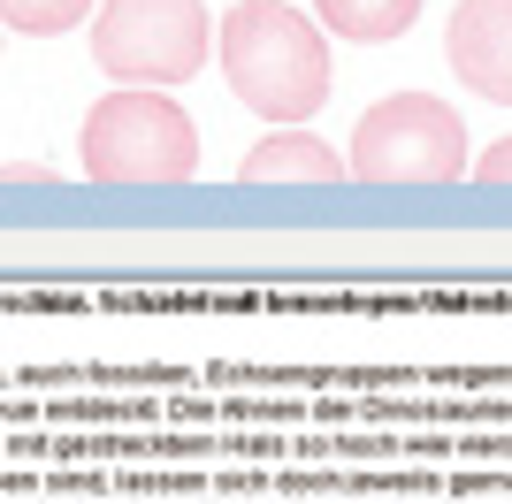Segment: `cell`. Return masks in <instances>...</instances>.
Instances as JSON below:
<instances>
[{"mask_svg": "<svg viewBox=\"0 0 512 504\" xmlns=\"http://www.w3.org/2000/svg\"><path fill=\"white\" fill-rule=\"evenodd\" d=\"M467 176H474L482 191H490V184H512V138H497L482 161H467Z\"/></svg>", "mask_w": 512, "mask_h": 504, "instance_id": "cell-9", "label": "cell"}, {"mask_svg": "<svg viewBox=\"0 0 512 504\" xmlns=\"http://www.w3.org/2000/svg\"><path fill=\"white\" fill-rule=\"evenodd\" d=\"M0 184H62V176L39 168V161H16V168H0Z\"/></svg>", "mask_w": 512, "mask_h": 504, "instance_id": "cell-10", "label": "cell"}, {"mask_svg": "<svg viewBox=\"0 0 512 504\" xmlns=\"http://www.w3.org/2000/svg\"><path fill=\"white\" fill-rule=\"evenodd\" d=\"M214 54L230 92L268 123H306L329 100V39L291 0H237L214 31Z\"/></svg>", "mask_w": 512, "mask_h": 504, "instance_id": "cell-1", "label": "cell"}, {"mask_svg": "<svg viewBox=\"0 0 512 504\" xmlns=\"http://www.w3.org/2000/svg\"><path fill=\"white\" fill-rule=\"evenodd\" d=\"M352 168L337 161V153L321 146L314 130H268L245 161H237V184H253V191H268V184H344Z\"/></svg>", "mask_w": 512, "mask_h": 504, "instance_id": "cell-6", "label": "cell"}, {"mask_svg": "<svg viewBox=\"0 0 512 504\" xmlns=\"http://www.w3.org/2000/svg\"><path fill=\"white\" fill-rule=\"evenodd\" d=\"M100 0H0V31H23V39H62L92 16Z\"/></svg>", "mask_w": 512, "mask_h": 504, "instance_id": "cell-8", "label": "cell"}, {"mask_svg": "<svg viewBox=\"0 0 512 504\" xmlns=\"http://www.w3.org/2000/svg\"><path fill=\"white\" fill-rule=\"evenodd\" d=\"M214 54V23L199 0H100L92 8V62L115 84H184Z\"/></svg>", "mask_w": 512, "mask_h": 504, "instance_id": "cell-3", "label": "cell"}, {"mask_svg": "<svg viewBox=\"0 0 512 504\" xmlns=\"http://www.w3.org/2000/svg\"><path fill=\"white\" fill-rule=\"evenodd\" d=\"M344 168L360 184H451L467 176V123L428 92H390L360 115Z\"/></svg>", "mask_w": 512, "mask_h": 504, "instance_id": "cell-4", "label": "cell"}, {"mask_svg": "<svg viewBox=\"0 0 512 504\" xmlns=\"http://www.w3.org/2000/svg\"><path fill=\"white\" fill-rule=\"evenodd\" d=\"M444 54L467 92L512 107V0H459L444 23Z\"/></svg>", "mask_w": 512, "mask_h": 504, "instance_id": "cell-5", "label": "cell"}, {"mask_svg": "<svg viewBox=\"0 0 512 504\" xmlns=\"http://www.w3.org/2000/svg\"><path fill=\"white\" fill-rule=\"evenodd\" d=\"M77 161L92 184H192L199 176V130L176 100L153 84H115L77 130Z\"/></svg>", "mask_w": 512, "mask_h": 504, "instance_id": "cell-2", "label": "cell"}, {"mask_svg": "<svg viewBox=\"0 0 512 504\" xmlns=\"http://www.w3.org/2000/svg\"><path fill=\"white\" fill-rule=\"evenodd\" d=\"M314 16H321V31H337L352 46H390L413 31L421 0H314Z\"/></svg>", "mask_w": 512, "mask_h": 504, "instance_id": "cell-7", "label": "cell"}]
</instances>
